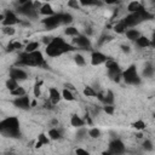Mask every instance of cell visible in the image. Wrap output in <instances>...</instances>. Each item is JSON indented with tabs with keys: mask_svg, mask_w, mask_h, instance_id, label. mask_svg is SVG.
<instances>
[{
	"mask_svg": "<svg viewBox=\"0 0 155 155\" xmlns=\"http://www.w3.org/2000/svg\"><path fill=\"white\" fill-rule=\"evenodd\" d=\"M0 131L4 136L11 138H18L21 136L19 120L16 116H8L0 121Z\"/></svg>",
	"mask_w": 155,
	"mask_h": 155,
	"instance_id": "6da1fadb",
	"label": "cell"
},
{
	"mask_svg": "<svg viewBox=\"0 0 155 155\" xmlns=\"http://www.w3.org/2000/svg\"><path fill=\"white\" fill-rule=\"evenodd\" d=\"M65 41L63 38L61 36H56L52 38V41L46 46V53L50 57H58L61 54H63V46H64Z\"/></svg>",
	"mask_w": 155,
	"mask_h": 155,
	"instance_id": "7a4b0ae2",
	"label": "cell"
},
{
	"mask_svg": "<svg viewBox=\"0 0 155 155\" xmlns=\"http://www.w3.org/2000/svg\"><path fill=\"white\" fill-rule=\"evenodd\" d=\"M17 12L21 15L28 17V18H36L38 17V11L34 8V4L30 0H22L18 4Z\"/></svg>",
	"mask_w": 155,
	"mask_h": 155,
	"instance_id": "3957f363",
	"label": "cell"
},
{
	"mask_svg": "<svg viewBox=\"0 0 155 155\" xmlns=\"http://www.w3.org/2000/svg\"><path fill=\"white\" fill-rule=\"evenodd\" d=\"M122 79L128 85H139L140 84V78L138 75L136 65L132 64L125 71H122Z\"/></svg>",
	"mask_w": 155,
	"mask_h": 155,
	"instance_id": "277c9868",
	"label": "cell"
},
{
	"mask_svg": "<svg viewBox=\"0 0 155 155\" xmlns=\"http://www.w3.org/2000/svg\"><path fill=\"white\" fill-rule=\"evenodd\" d=\"M105 67H107V70H108V75L109 78L115 81V82H119L120 79L122 78V71L120 69V65L115 62V61H111V59H108L107 63H105Z\"/></svg>",
	"mask_w": 155,
	"mask_h": 155,
	"instance_id": "5b68a950",
	"label": "cell"
},
{
	"mask_svg": "<svg viewBox=\"0 0 155 155\" xmlns=\"http://www.w3.org/2000/svg\"><path fill=\"white\" fill-rule=\"evenodd\" d=\"M108 150H110L114 155H121V154L125 153L126 147H125V144L122 143V140H120V139H113V140L109 143Z\"/></svg>",
	"mask_w": 155,
	"mask_h": 155,
	"instance_id": "8992f818",
	"label": "cell"
},
{
	"mask_svg": "<svg viewBox=\"0 0 155 155\" xmlns=\"http://www.w3.org/2000/svg\"><path fill=\"white\" fill-rule=\"evenodd\" d=\"M5 19L1 22V24H2V27H13L15 24H17V23H21V21L18 19V17L16 16V13L13 12V11H6L5 13Z\"/></svg>",
	"mask_w": 155,
	"mask_h": 155,
	"instance_id": "52a82bcc",
	"label": "cell"
},
{
	"mask_svg": "<svg viewBox=\"0 0 155 155\" xmlns=\"http://www.w3.org/2000/svg\"><path fill=\"white\" fill-rule=\"evenodd\" d=\"M41 22H42V24L45 25L46 29H54V28H57L59 24H62L58 13H56V15H53V16H50V17H45Z\"/></svg>",
	"mask_w": 155,
	"mask_h": 155,
	"instance_id": "ba28073f",
	"label": "cell"
},
{
	"mask_svg": "<svg viewBox=\"0 0 155 155\" xmlns=\"http://www.w3.org/2000/svg\"><path fill=\"white\" fill-rule=\"evenodd\" d=\"M73 42L75 44V46L82 50H91V41L86 35H78L73 39Z\"/></svg>",
	"mask_w": 155,
	"mask_h": 155,
	"instance_id": "9c48e42d",
	"label": "cell"
},
{
	"mask_svg": "<svg viewBox=\"0 0 155 155\" xmlns=\"http://www.w3.org/2000/svg\"><path fill=\"white\" fill-rule=\"evenodd\" d=\"M107 61H108V57L99 51H93L91 53V64L92 65H99V64L107 63Z\"/></svg>",
	"mask_w": 155,
	"mask_h": 155,
	"instance_id": "30bf717a",
	"label": "cell"
},
{
	"mask_svg": "<svg viewBox=\"0 0 155 155\" xmlns=\"http://www.w3.org/2000/svg\"><path fill=\"white\" fill-rule=\"evenodd\" d=\"M13 104L15 107L19 108V109H29L31 107V103H30V99L28 96H22V97H16V99L13 101Z\"/></svg>",
	"mask_w": 155,
	"mask_h": 155,
	"instance_id": "8fae6325",
	"label": "cell"
},
{
	"mask_svg": "<svg viewBox=\"0 0 155 155\" xmlns=\"http://www.w3.org/2000/svg\"><path fill=\"white\" fill-rule=\"evenodd\" d=\"M122 21L125 22V24L127 25V28H128V27H130V28H133V27H136L137 24H139V23L142 22V19L139 18L138 13H130V15H127Z\"/></svg>",
	"mask_w": 155,
	"mask_h": 155,
	"instance_id": "7c38bea8",
	"label": "cell"
},
{
	"mask_svg": "<svg viewBox=\"0 0 155 155\" xmlns=\"http://www.w3.org/2000/svg\"><path fill=\"white\" fill-rule=\"evenodd\" d=\"M10 78L15 79L17 81H22V80H25L28 78V74L21 68H12L10 70Z\"/></svg>",
	"mask_w": 155,
	"mask_h": 155,
	"instance_id": "4fadbf2b",
	"label": "cell"
},
{
	"mask_svg": "<svg viewBox=\"0 0 155 155\" xmlns=\"http://www.w3.org/2000/svg\"><path fill=\"white\" fill-rule=\"evenodd\" d=\"M30 58H31V61H33V64H34V67H45L46 64H45V59H44V56H42V53L38 50V51H35V52H31L30 53Z\"/></svg>",
	"mask_w": 155,
	"mask_h": 155,
	"instance_id": "5bb4252c",
	"label": "cell"
},
{
	"mask_svg": "<svg viewBox=\"0 0 155 155\" xmlns=\"http://www.w3.org/2000/svg\"><path fill=\"white\" fill-rule=\"evenodd\" d=\"M17 64H19V65H25V67H34L33 61H31V58H30V53H27V52L21 53Z\"/></svg>",
	"mask_w": 155,
	"mask_h": 155,
	"instance_id": "9a60e30c",
	"label": "cell"
},
{
	"mask_svg": "<svg viewBox=\"0 0 155 155\" xmlns=\"http://www.w3.org/2000/svg\"><path fill=\"white\" fill-rule=\"evenodd\" d=\"M61 98H62V93L57 88L51 87L50 91H48V99L51 101V103L54 105V104H57L61 101Z\"/></svg>",
	"mask_w": 155,
	"mask_h": 155,
	"instance_id": "2e32d148",
	"label": "cell"
},
{
	"mask_svg": "<svg viewBox=\"0 0 155 155\" xmlns=\"http://www.w3.org/2000/svg\"><path fill=\"white\" fill-rule=\"evenodd\" d=\"M70 125H71L73 127L81 128V127H84V126L86 125V122H85V120H84V119H81V117H80V116H78L76 114H73V115H71V117H70Z\"/></svg>",
	"mask_w": 155,
	"mask_h": 155,
	"instance_id": "e0dca14e",
	"label": "cell"
},
{
	"mask_svg": "<svg viewBox=\"0 0 155 155\" xmlns=\"http://www.w3.org/2000/svg\"><path fill=\"white\" fill-rule=\"evenodd\" d=\"M39 13L42 15V16H46V17H50V16L56 15V13H54V10L52 8V6H51L50 4H44L42 7L39 10Z\"/></svg>",
	"mask_w": 155,
	"mask_h": 155,
	"instance_id": "ac0fdd59",
	"label": "cell"
},
{
	"mask_svg": "<svg viewBox=\"0 0 155 155\" xmlns=\"http://www.w3.org/2000/svg\"><path fill=\"white\" fill-rule=\"evenodd\" d=\"M136 45L138 47H142V48H145L148 46H151V40L148 39L147 36H139L137 40H136Z\"/></svg>",
	"mask_w": 155,
	"mask_h": 155,
	"instance_id": "d6986e66",
	"label": "cell"
},
{
	"mask_svg": "<svg viewBox=\"0 0 155 155\" xmlns=\"http://www.w3.org/2000/svg\"><path fill=\"white\" fill-rule=\"evenodd\" d=\"M143 5L139 2V1H131L128 5H127V10H128V12L130 13H136V12H138L139 10H140V7H142Z\"/></svg>",
	"mask_w": 155,
	"mask_h": 155,
	"instance_id": "ffe728a7",
	"label": "cell"
},
{
	"mask_svg": "<svg viewBox=\"0 0 155 155\" xmlns=\"http://www.w3.org/2000/svg\"><path fill=\"white\" fill-rule=\"evenodd\" d=\"M59 16V19H61V23L62 24H69L73 22V16L68 12H62V13H58Z\"/></svg>",
	"mask_w": 155,
	"mask_h": 155,
	"instance_id": "44dd1931",
	"label": "cell"
},
{
	"mask_svg": "<svg viewBox=\"0 0 155 155\" xmlns=\"http://www.w3.org/2000/svg\"><path fill=\"white\" fill-rule=\"evenodd\" d=\"M126 36H127L128 40L136 41V40L140 36V34H139V31H138L137 29H127V30H126Z\"/></svg>",
	"mask_w": 155,
	"mask_h": 155,
	"instance_id": "7402d4cb",
	"label": "cell"
},
{
	"mask_svg": "<svg viewBox=\"0 0 155 155\" xmlns=\"http://www.w3.org/2000/svg\"><path fill=\"white\" fill-rule=\"evenodd\" d=\"M136 13H138V16H139V18H140L142 21H147V19H151V18H153V15H151L150 12H148V10H145L143 6H142L140 10H139L138 12H136Z\"/></svg>",
	"mask_w": 155,
	"mask_h": 155,
	"instance_id": "603a6c76",
	"label": "cell"
},
{
	"mask_svg": "<svg viewBox=\"0 0 155 155\" xmlns=\"http://www.w3.org/2000/svg\"><path fill=\"white\" fill-rule=\"evenodd\" d=\"M126 29H127V25L125 24L124 21H120V22H117V23L114 25V31L117 33V34H124V33H126Z\"/></svg>",
	"mask_w": 155,
	"mask_h": 155,
	"instance_id": "cb8c5ba5",
	"label": "cell"
},
{
	"mask_svg": "<svg viewBox=\"0 0 155 155\" xmlns=\"http://www.w3.org/2000/svg\"><path fill=\"white\" fill-rule=\"evenodd\" d=\"M38 48H39V42H38V41H30V42L25 46L24 52H27V53H31V52L38 51Z\"/></svg>",
	"mask_w": 155,
	"mask_h": 155,
	"instance_id": "d4e9b609",
	"label": "cell"
},
{
	"mask_svg": "<svg viewBox=\"0 0 155 155\" xmlns=\"http://www.w3.org/2000/svg\"><path fill=\"white\" fill-rule=\"evenodd\" d=\"M47 136L50 137L51 140H58V139L62 138V134H61V132L58 131V128H51V130L48 131V134H47Z\"/></svg>",
	"mask_w": 155,
	"mask_h": 155,
	"instance_id": "484cf974",
	"label": "cell"
},
{
	"mask_svg": "<svg viewBox=\"0 0 155 155\" xmlns=\"http://www.w3.org/2000/svg\"><path fill=\"white\" fill-rule=\"evenodd\" d=\"M113 103H114V93L111 90H108L104 98V105H113Z\"/></svg>",
	"mask_w": 155,
	"mask_h": 155,
	"instance_id": "4316f807",
	"label": "cell"
},
{
	"mask_svg": "<svg viewBox=\"0 0 155 155\" xmlns=\"http://www.w3.org/2000/svg\"><path fill=\"white\" fill-rule=\"evenodd\" d=\"M19 85H18V81L17 80H15V79H8L7 81H6V87H7V90L11 92V91H13V90H16L17 87H18Z\"/></svg>",
	"mask_w": 155,
	"mask_h": 155,
	"instance_id": "83f0119b",
	"label": "cell"
},
{
	"mask_svg": "<svg viewBox=\"0 0 155 155\" xmlns=\"http://www.w3.org/2000/svg\"><path fill=\"white\" fill-rule=\"evenodd\" d=\"M64 34L65 35H69V36H74V38H76L78 35H80L79 31H78V29L75 27H67L64 29Z\"/></svg>",
	"mask_w": 155,
	"mask_h": 155,
	"instance_id": "f1b7e54d",
	"label": "cell"
},
{
	"mask_svg": "<svg viewBox=\"0 0 155 155\" xmlns=\"http://www.w3.org/2000/svg\"><path fill=\"white\" fill-rule=\"evenodd\" d=\"M84 94L86 96V97H97V91H94L93 90V87H91V86H85V88H84Z\"/></svg>",
	"mask_w": 155,
	"mask_h": 155,
	"instance_id": "f546056e",
	"label": "cell"
},
{
	"mask_svg": "<svg viewBox=\"0 0 155 155\" xmlns=\"http://www.w3.org/2000/svg\"><path fill=\"white\" fill-rule=\"evenodd\" d=\"M62 97H63L65 101H68V102H73V101L75 99V97H74V94L71 93V91H69V90H67V88H64V90L62 91Z\"/></svg>",
	"mask_w": 155,
	"mask_h": 155,
	"instance_id": "4dcf8cb0",
	"label": "cell"
},
{
	"mask_svg": "<svg viewBox=\"0 0 155 155\" xmlns=\"http://www.w3.org/2000/svg\"><path fill=\"white\" fill-rule=\"evenodd\" d=\"M10 93H11L12 96H15V97H22V96H25V90H24L22 86H18L16 90L11 91Z\"/></svg>",
	"mask_w": 155,
	"mask_h": 155,
	"instance_id": "1f68e13d",
	"label": "cell"
},
{
	"mask_svg": "<svg viewBox=\"0 0 155 155\" xmlns=\"http://www.w3.org/2000/svg\"><path fill=\"white\" fill-rule=\"evenodd\" d=\"M132 127L136 128V130H138V131H143L147 127V125H145V122L143 120H137V121H134L132 124Z\"/></svg>",
	"mask_w": 155,
	"mask_h": 155,
	"instance_id": "d6a6232c",
	"label": "cell"
},
{
	"mask_svg": "<svg viewBox=\"0 0 155 155\" xmlns=\"http://www.w3.org/2000/svg\"><path fill=\"white\" fill-rule=\"evenodd\" d=\"M50 137L48 136H46L45 133H40L39 136H38V142H40L42 145H46V144H48L50 143Z\"/></svg>",
	"mask_w": 155,
	"mask_h": 155,
	"instance_id": "836d02e7",
	"label": "cell"
},
{
	"mask_svg": "<svg viewBox=\"0 0 155 155\" xmlns=\"http://www.w3.org/2000/svg\"><path fill=\"white\" fill-rule=\"evenodd\" d=\"M74 61H75V63H76L78 65H80V67H84V65L86 64L84 56H82V54H79V53H76V54L74 56Z\"/></svg>",
	"mask_w": 155,
	"mask_h": 155,
	"instance_id": "e575fe53",
	"label": "cell"
},
{
	"mask_svg": "<svg viewBox=\"0 0 155 155\" xmlns=\"http://www.w3.org/2000/svg\"><path fill=\"white\" fill-rule=\"evenodd\" d=\"M154 71H155L154 67H153L151 64H148V65L144 68V70H143V74H144V76H147V78H150V76L154 74Z\"/></svg>",
	"mask_w": 155,
	"mask_h": 155,
	"instance_id": "d590c367",
	"label": "cell"
},
{
	"mask_svg": "<svg viewBox=\"0 0 155 155\" xmlns=\"http://www.w3.org/2000/svg\"><path fill=\"white\" fill-rule=\"evenodd\" d=\"M41 85H42V82L40 81H36L35 82V85H34V88H33V92H34V96L38 98V97H40V94H41Z\"/></svg>",
	"mask_w": 155,
	"mask_h": 155,
	"instance_id": "8d00e7d4",
	"label": "cell"
},
{
	"mask_svg": "<svg viewBox=\"0 0 155 155\" xmlns=\"http://www.w3.org/2000/svg\"><path fill=\"white\" fill-rule=\"evenodd\" d=\"M88 136H90L91 138H98V137L101 136V131H99V128H97V127H92V128H90V130H88Z\"/></svg>",
	"mask_w": 155,
	"mask_h": 155,
	"instance_id": "74e56055",
	"label": "cell"
},
{
	"mask_svg": "<svg viewBox=\"0 0 155 155\" xmlns=\"http://www.w3.org/2000/svg\"><path fill=\"white\" fill-rule=\"evenodd\" d=\"M143 149H144V150H147V151H151V150L154 149L151 140H149V139H145V140L143 142Z\"/></svg>",
	"mask_w": 155,
	"mask_h": 155,
	"instance_id": "f35d334b",
	"label": "cell"
},
{
	"mask_svg": "<svg viewBox=\"0 0 155 155\" xmlns=\"http://www.w3.org/2000/svg\"><path fill=\"white\" fill-rule=\"evenodd\" d=\"M2 33L11 36V35H13L16 33V29L13 27H2Z\"/></svg>",
	"mask_w": 155,
	"mask_h": 155,
	"instance_id": "ab89813d",
	"label": "cell"
},
{
	"mask_svg": "<svg viewBox=\"0 0 155 155\" xmlns=\"http://www.w3.org/2000/svg\"><path fill=\"white\" fill-rule=\"evenodd\" d=\"M88 133V131L86 130V128H84V127H81V128H78V137L79 138H82V137H85V134H87Z\"/></svg>",
	"mask_w": 155,
	"mask_h": 155,
	"instance_id": "60d3db41",
	"label": "cell"
},
{
	"mask_svg": "<svg viewBox=\"0 0 155 155\" xmlns=\"http://www.w3.org/2000/svg\"><path fill=\"white\" fill-rule=\"evenodd\" d=\"M68 6L69 7H73V8H79L80 2L78 0H70V1H68Z\"/></svg>",
	"mask_w": 155,
	"mask_h": 155,
	"instance_id": "b9f144b4",
	"label": "cell"
},
{
	"mask_svg": "<svg viewBox=\"0 0 155 155\" xmlns=\"http://www.w3.org/2000/svg\"><path fill=\"white\" fill-rule=\"evenodd\" d=\"M103 110H104L107 114H109V115H113V114H114V107H113V105H104V107H103Z\"/></svg>",
	"mask_w": 155,
	"mask_h": 155,
	"instance_id": "7bdbcfd3",
	"label": "cell"
},
{
	"mask_svg": "<svg viewBox=\"0 0 155 155\" xmlns=\"http://www.w3.org/2000/svg\"><path fill=\"white\" fill-rule=\"evenodd\" d=\"M75 154L76 155H90V153L87 150H85L84 148H76L75 149Z\"/></svg>",
	"mask_w": 155,
	"mask_h": 155,
	"instance_id": "ee69618b",
	"label": "cell"
},
{
	"mask_svg": "<svg viewBox=\"0 0 155 155\" xmlns=\"http://www.w3.org/2000/svg\"><path fill=\"white\" fill-rule=\"evenodd\" d=\"M110 39H111V36H108V35H103V36L101 38V40L98 41V44H99V45H102L103 42H105V41H109Z\"/></svg>",
	"mask_w": 155,
	"mask_h": 155,
	"instance_id": "f6af8a7d",
	"label": "cell"
},
{
	"mask_svg": "<svg viewBox=\"0 0 155 155\" xmlns=\"http://www.w3.org/2000/svg\"><path fill=\"white\" fill-rule=\"evenodd\" d=\"M6 51H7V52H12V51H15V46H13V42H10V44L7 45V47H6Z\"/></svg>",
	"mask_w": 155,
	"mask_h": 155,
	"instance_id": "bcb514c9",
	"label": "cell"
},
{
	"mask_svg": "<svg viewBox=\"0 0 155 155\" xmlns=\"http://www.w3.org/2000/svg\"><path fill=\"white\" fill-rule=\"evenodd\" d=\"M121 50L124 52H126V53H130V51H131V48H130L128 45H121Z\"/></svg>",
	"mask_w": 155,
	"mask_h": 155,
	"instance_id": "7dc6e473",
	"label": "cell"
},
{
	"mask_svg": "<svg viewBox=\"0 0 155 155\" xmlns=\"http://www.w3.org/2000/svg\"><path fill=\"white\" fill-rule=\"evenodd\" d=\"M97 98H98V101H101L102 103H104V98H105V96H104L103 93L98 92V93H97Z\"/></svg>",
	"mask_w": 155,
	"mask_h": 155,
	"instance_id": "c3c4849f",
	"label": "cell"
},
{
	"mask_svg": "<svg viewBox=\"0 0 155 155\" xmlns=\"http://www.w3.org/2000/svg\"><path fill=\"white\" fill-rule=\"evenodd\" d=\"M42 41H44V42L46 44V46H47V45H48V44L52 41V38H48V36H44V38H42Z\"/></svg>",
	"mask_w": 155,
	"mask_h": 155,
	"instance_id": "681fc988",
	"label": "cell"
},
{
	"mask_svg": "<svg viewBox=\"0 0 155 155\" xmlns=\"http://www.w3.org/2000/svg\"><path fill=\"white\" fill-rule=\"evenodd\" d=\"M13 46H15V50H19L22 48V44L19 41H13Z\"/></svg>",
	"mask_w": 155,
	"mask_h": 155,
	"instance_id": "f907efd6",
	"label": "cell"
},
{
	"mask_svg": "<svg viewBox=\"0 0 155 155\" xmlns=\"http://www.w3.org/2000/svg\"><path fill=\"white\" fill-rule=\"evenodd\" d=\"M84 120H85V122H86L87 125H90V126L92 125V120H91V117H90L88 115H85V119H84Z\"/></svg>",
	"mask_w": 155,
	"mask_h": 155,
	"instance_id": "816d5d0a",
	"label": "cell"
},
{
	"mask_svg": "<svg viewBox=\"0 0 155 155\" xmlns=\"http://www.w3.org/2000/svg\"><path fill=\"white\" fill-rule=\"evenodd\" d=\"M64 86H65V88H67V90H69V91H73V90H75V87H74L71 84H65Z\"/></svg>",
	"mask_w": 155,
	"mask_h": 155,
	"instance_id": "f5cc1de1",
	"label": "cell"
},
{
	"mask_svg": "<svg viewBox=\"0 0 155 155\" xmlns=\"http://www.w3.org/2000/svg\"><path fill=\"white\" fill-rule=\"evenodd\" d=\"M151 46L155 47V31L153 33V36H151Z\"/></svg>",
	"mask_w": 155,
	"mask_h": 155,
	"instance_id": "db71d44e",
	"label": "cell"
},
{
	"mask_svg": "<svg viewBox=\"0 0 155 155\" xmlns=\"http://www.w3.org/2000/svg\"><path fill=\"white\" fill-rule=\"evenodd\" d=\"M102 155H114V154H113L110 150H104V151L102 153Z\"/></svg>",
	"mask_w": 155,
	"mask_h": 155,
	"instance_id": "11a10c76",
	"label": "cell"
},
{
	"mask_svg": "<svg viewBox=\"0 0 155 155\" xmlns=\"http://www.w3.org/2000/svg\"><path fill=\"white\" fill-rule=\"evenodd\" d=\"M41 147H42V144H41L40 142H36V143H35V148H36V149H38V148H41Z\"/></svg>",
	"mask_w": 155,
	"mask_h": 155,
	"instance_id": "9f6ffc18",
	"label": "cell"
},
{
	"mask_svg": "<svg viewBox=\"0 0 155 155\" xmlns=\"http://www.w3.org/2000/svg\"><path fill=\"white\" fill-rule=\"evenodd\" d=\"M35 105H36V102H35V101H33V102H31V107H35Z\"/></svg>",
	"mask_w": 155,
	"mask_h": 155,
	"instance_id": "6f0895ef",
	"label": "cell"
},
{
	"mask_svg": "<svg viewBox=\"0 0 155 155\" xmlns=\"http://www.w3.org/2000/svg\"><path fill=\"white\" fill-rule=\"evenodd\" d=\"M154 117H155V114H154Z\"/></svg>",
	"mask_w": 155,
	"mask_h": 155,
	"instance_id": "680465c9",
	"label": "cell"
}]
</instances>
